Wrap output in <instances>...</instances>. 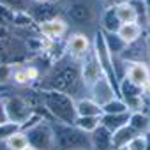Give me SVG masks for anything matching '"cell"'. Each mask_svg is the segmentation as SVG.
<instances>
[{"label":"cell","mask_w":150,"mask_h":150,"mask_svg":"<svg viewBox=\"0 0 150 150\" xmlns=\"http://www.w3.org/2000/svg\"><path fill=\"white\" fill-rule=\"evenodd\" d=\"M148 132H150V131H148Z\"/></svg>","instance_id":"42"},{"label":"cell","mask_w":150,"mask_h":150,"mask_svg":"<svg viewBox=\"0 0 150 150\" xmlns=\"http://www.w3.org/2000/svg\"><path fill=\"white\" fill-rule=\"evenodd\" d=\"M145 11H146V25H150V0H143Z\"/></svg>","instance_id":"34"},{"label":"cell","mask_w":150,"mask_h":150,"mask_svg":"<svg viewBox=\"0 0 150 150\" xmlns=\"http://www.w3.org/2000/svg\"><path fill=\"white\" fill-rule=\"evenodd\" d=\"M120 150H127V148H120Z\"/></svg>","instance_id":"40"},{"label":"cell","mask_w":150,"mask_h":150,"mask_svg":"<svg viewBox=\"0 0 150 150\" xmlns=\"http://www.w3.org/2000/svg\"><path fill=\"white\" fill-rule=\"evenodd\" d=\"M125 74L124 78H127L131 83L141 87L145 92L150 90V69L146 62H129L125 64Z\"/></svg>","instance_id":"10"},{"label":"cell","mask_w":150,"mask_h":150,"mask_svg":"<svg viewBox=\"0 0 150 150\" xmlns=\"http://www.w3.org/2000/svg\"><path fill=\"white\" fill-rule=\"evenodd\" d=\"M115 13H117V18H118V21L122 25L124 23H138V14H136L134 7L129 4V0L124 2V4H120V6H117Z\"/></svg>","instance_id":"23"},{"label":"cell","mask_w":150,"mask_h":150,"mask_svg":"<svg viewBox=\"0 0 150 150\" xmlns=\"http://www.w3.org/2000/svg\"><path fill=\"white\" fill-rule=\"evenodd\" d=\"M27 13L32 16V20H34L37 25H39V23H44V21H48V20H51V18H55V16H58V11H57V4H55V2L37 4V6H34V7H28Z\"/></svg>","instance_id":"15"},{"label":"cell","mask_w":150,"mask_h":150,"mask_svg":"<svg viewBox=\"0 0 150 150\" xmlns=\"http://www.w3.org/2000/svg\"><path fill=\"white\" fill-rule=\"evenodd\" d=\"M103 113H125V111H129L127 110V106H125V103L120 99V97H117V99H113V101H110L108 104H104L103 108Z\"/></svg>","instance_id":"28"},{"label":"cell","mask_w":150,"mask_h":150,"mask_svg":"<svg viewBox=\"0 0 150 150\" xmlns=\"http://www.w3.org/2000/svg\"><path fill=\"white\" fill-rule=\"evenodd\" d=\"M76 113L78 117H101L103 110L90 97H81V99H76Z\"/></svg>","instance_id":"21"},{"label":"cell","mask_w":150,"mask_h":150,"mask_svg":"<svg viewBox=\"0 0 150 150\" xmlns=\"http://www.w3.org/2000/svg\"><path fill=\"white\" fill-rule=\"evenodd\" d=\"M125 148H127V150H145V134H139V136L132 138V139L127 143Z\"/></svg>","instance_id":"31"},{"label":"cell","mask_w":150,"mask_h":150,"mask_svg":"<svg viewBox=\"0 0 150 150\" xmlns=\"http://www.w3.org/2000/svg\"><path fill=\"white\" fill-rule=\"evenodd\" d=\"M28 145L35 150H55V134L51 127V120H37L35 124L23 129Z\"/></svg>","instance_id":"5"},{"label":"cell","mask_w":150,"mask_h":150,"mask_svg":"<svg viewBox=\"0 0 150 150\" xmlns=\"http://www.w3.org/2000/svg\"><path fill=\"white\" fill-rule=\"evenodd\" d=\"M23 150H35V148H34V146H30V145H28V146H25V148H23Z\"/></svg>","instance_id":"38"},{"label":"cell","mask_w":150,"mask_h":150,"mask_svg":"<svg viewBox=\"0 0 150 150\" xmlns=\"http://www.w3.org/2000/svg\"><path fill=\"white\" fill-rule=\"evenodd\" d=\"M67 18L74 25H87L94 18V11L88 4L81 2V0H74L67 6Z\"/></svg>","instance_id":"12"},{"label":"cell","mask_w":150,"mask_h":150,"mask_svg":"<svg viewBox=\"0 0 150 150\" xmlns=\"http://www.w3.org/2000/svg\"><path fill=\"white\" fill-rule=\"evenodd\" d=\"M55 134V150H88L90 136L76 125L51 122Z\"/></svg>","instance_id":"3"},{"label":"cell","mask_w":150,"mask_h":150,"mask_svg":"<svg viewBox=\"0 0 150 150\" xmlns=\"http://www.w3.org/2000/svg\"><path fill=\"white\" fill-rule=\"evenodd\" d=\"M145 150H150V132L145 134Z\"/></svg>","instance_id":"36"},{"label":"cell","mask_w":150,"mask_h":150,"mask_svg":"<svg viewBox=\"0 0 150 150\" xmlns=\"http://www.w3.org/2000/svg\"><path fill=\"white\" fill-rule=\"evenodd\" d=\"M4 122H9V120H7V113H6L4 103H2V99H0V124H4Z\"/></svg>","instance_id":"33"},{"label":"cell","mask_w":150,"mask_h":150,"mask_svg":"<svg viewBox=\"0 0 150 150\" xmlns=\"http://www.w3.org/2000/svg\"><path fill=\"white\" fill-rule=\"evenodd\" d=\"M51 2H55V4H57V2H60V0H51Z\"/></svg>","instance_id":"39"},{"label":"cell","mask_w":150,"mask_h":150,"mask_svg":"<svg viewBox=\"0 0 150 150\" xmlns=\"http://www.w3.org/2000/svg\"><path fill=\"white\" fill-rule=\"evenodd\" d=\"M88 90H90V99H92L96 104H99L101 108H103L104 104H108L110 101H113V99L118 97L117 87H115L106 76H101L94 85L88 87Z\"/></svg>","instance_id":"8"},{"label":"cell","mask_w":150,"mask_h":150,"mask_svg":"<svg viewBox=\"0 0 150 150\" xmlns=\"http://www.w3.org/2000/svg\"><path fill=\"white\" fill-rule=\"evenodd\" d=\"M92 51L103 69V74L104 76L117 87L118 90V78H117V74H115V58L113 55L110 53L108 46H106V41H104V32L99 28L96 34H94V39H92Z\"/></svg>","instance_id":"6"},{"label":"cell","mask_w":150,"mask_h":150,"mask_svg":"<svg viewBox=\"0 0 150 150\" xmlns=\"http://www.w3.org/2000/svg\"><path fill=\"white\" fill-rule=\"evenodd\" d=\"M6 146L9 150H23L25 146H28V139H27V136H25L23 131H18L14 136H11L6 141Z\"/></svg>","instance_id":"26"},{"label":"cell","mask_w":150,"mask_h":150,"mask_svg":"<svg viewBox=\"0 0 150 150\" xmlns=\"http://www.w3.org/2000/svg\"><path fill=\"white\" fill-rule=\"evenodd\" d=\"M104 41H106V46L110 50V53L113 55V58L120 57L124 53V50L127 48V44L117 35V34H104Z\"/></svg>","instance_id":"24"},{"label":"cell","mask_w":150,"mask_h":150,"mask_svg":"<svg viewBox=\"0 0 150 150\" xmlns=\"http://www.w3.org/2000/svg\"><path fill=\"white\" fill-rule=\"evenodd\" d=\"M129 115H131V111H125V113H103L101 117H99V122H101V125L104 127V129H108L111 134L115 132V131H118L120 127H124V125H127V122H129Z\"/></svg>","instance_id":"17"},{"label":"cell","mask_w":150,"mask_h":150,"mask_svg":"<svg viewBox=\"0 0 150 150\" xmlns=\"http://www.w3.org/2000/svg\"><path fill=\"white\" fill-rule=\"evenodd\" d=\"M80 74H81V83H83L85 88H88L101 76H104L103 69H101V65H99V62H97V58H96L92 50L80 60Z\"/></svg>","instance_id":"9"},{"label":"cell","mask_w":150,"mask_h":150,"mask_svg":"<svg viewBox=\"0 0 150 150\" xmlns=\"http://www.w3.org/2000/svg\"><path fill=\"white\" fill-rule=\"evenodd\" d=\"M148 28H150V25H148ZM148 35H150V34H148Z\"/></svg>","instance_id":"41"},{"label":"cell","mask_w":150,"mask_h":150,"mask_svg":"<svg viewBox=\"0 0 150 150\" xmlns=\"http://www.w3.org/2000/svg\"><path fill=\"white\" fill-rule=\"evenodd\" d=\"M81 87L83 83L80 74V62H76L71 57L58 58L55 65H51V69L39 81L41 90H57V92L69 94L71 97H74V94H78Z\"/></svg>","instance_id":"1"},{"label":"cell","mask_w":150,"mask_h":150,"mask_svg":"<svg viewBox=\"0 0 150 150\" xmlns=\"http://www.w3.org/2000/svg\"><path fill=\"white\" fill-rule=\"evenodd\" d=\"M74 125L78 129H81L83 132L90 134L101 125V122H99V117H78L76 122H74Z\"/></svg>","instance_id":"25"},{"label":"cell","mask_w":150,"mask_h":150,"mask_svg":"<svg viewBox=\"0 0 150 150\" xmlns=\"http://www.w3.org/2000/svg\"><path fill=\"white\" fill-rule=\"evenodd\" d=\"M124 2H127V0H103V4L106 7H117V6H120Z\"/></svg>","instance_id":"32"},{"label":"cell","mask_w":150,"mask_h":150,"mask_svg":"<svg viewBox=\"0 0 150 150\" xmlns=\"http://www.w3.org/2000/svg\"><path fill=\"white\" fill-rule=\"evenodd\" d=\"M143 34H145V28L139 23H124V25H120V28L117 32V35L127 46L132 44V42H136V41H139L143 37Z\"/></svg>","instance_id":"18"},{"label":"cell","mask_w":150,"mask_h":150,"mask_svg":"<svg viewBox=\"0 0 150 150\" xmlns=\"http://www.w3.org/2000/svg\"><path fill=\"white\" fill-rule=\"evenodd\" d=\"M136 136H139V134H138L131 125H124V127H120L118 131H115V132L111 134L113 148H115V150L125 148V146H127V143H129L132 138H136Z\"/></svg>","instance_id":"19"},{"label":"cell","mask_w":150,"mask_h":150,"mask_svg":"<svg viewBox=\"0 0 150 150\" xmlns=\"http://www.w3.org/2000/svg\"><path fill=\"white\" fill-rule=\"evenodd\" d=\"M18 131H21V127L14 122H4V124H0V141H7L11 136H14Z\"/></svg>","instance_id":"27"},{"label":"cell","mask_w":150,"mask_h":150,"mask_svg":"<svg viewBox=\"0 0 150 150\" xmlns=\"http://www.w3.org/2000/svg\"><path fill=\"white\" fill-rule=\"evenodd\" d=\"M37 28H39L41 35H44L46 39H50V41H57V39H62V37L65 35L69 25H67V21H65L64 18L55 16V18L44 21V23H39Z\"/></svg>","instance_id":"13"},{"label":"cell","mask_w":150,"mask_h":150,"mask_svg":"<svg viewBox=\"0 0 150 150\" xmlns=\"http://www.w3.org/2000/svg\"><path fill=\"white\" fill-rule=\"evenodd\" d=\"M13 69H14V64H0V87L11 83Z\"/></svg>","instance_id":"30"},{"label":"cell","mask_w":150,"mask_h":150,"mask_svg":"<svg viewBox=\"0 0 150 150\" xmlns=\"http://www.w3.org/2000/svg\"><path fill=\"white\" fill-rule=\"evenodd\" d=\"M127 125H131L138 134H146L150 131V118L143 111H131Z\"/></svg>","instance_id":"22"},{"label":"cell","mask_w":150,"mask_h":150,"mask_svg":"<svg viewBox=\"0 0 150 150\" xmlns=\"http://www.w3.org/2000/svg\"><path fill=\"white\" fill-rule=\"evenodd\" d=\"M39 92H41L44 110L51 120L67 124V125H74V122L78 118L76 99L71 97L69 94L57 92V90H39Z\"/></svg>","instance_id":"2"},{"label":"cell","mask_w":150,"mask_h":150,"mask_svg":"<svg viewBox=\"0 0 150 150\" xmlns=\"http://www.w3.org/2000/svg\"><path fill=\"white\" fill-rule=\"evenodd\" d=\"M30 2H34V4H48L51 0H30Z\"/></svg>","instance_id":"37"},{"label":"cell","mask_w":150,"mask_h":150,"mask_svg":"<svg viewBox=\"0 0 150 150\" xmlns=\"http://www.w3.org/2000/svg\"><path fill=\"white\" fill-rule=\"evenodd\" d=\"M35 80H39V69L35 65H25V64H14L11 83L18 87H28Z\"/></svg>","instance_id":"14"},{"label":"cell","mask_w":150,"mask_h":150,"mask_svg":"<svg viewBox=\"0 0 150 150\" xmlns=\"http://www.w3.org/2000/svg\"><path fill=\"white\" fill-rule=\"evenodd\" d=\"M120 21L117 18V13H115V7H106L104 13L101 14V30L104 34H117L118 28H120Z\"/></svg>","instance_id":"20"},{"label":"cell","mask_w":150,"mask_h":150,"mask_svg":"<svg viewBox=\"0 0 150 150\" xmlns=\"http://www.w3.org/2000/svg\"><path fill=\"white\" fill-rule=\"evenodd\" d=\"M143 96L145 90L134 83H131L127 78H122L118 81V97L125 103L129 111H141L143 110Z\"/></svg>","instance_id":"7"},{"label":"cell","mask_w":150,"mask_h":150,"mask_svg":"<svg viewBox=\"0 0 150 150\" xmlns=\"http://www.w3.org/2000/svg\"><path fill=\"white\" fill-rule=\"evenodd\" d=\"M145 48H146V57H148V60H150V35L145 37Z\"/></svg>","instance_id":"35"},{"label":"cell","mask_w":150,"mask_h":150,"mask_svg":"<svg viewBox=\"0 0 150 150\" xmlns=\"http://www.w3.org/2000/svg\"><path fill=\"white\" fill-rule=\"evenodd\" d=\"M0 99H2V103H4V108H6V113H7V120L18 124L21 129L28 124V120L34 115H37L34 111V106H32V103L28 101L27 96L11 94V96L0 97Z\"/></svg>","instance_id":"4"},{"label":"cell","mask_w":150,"mask_h":150,"mask_svg":"<svg viewBox=\"0 0 150 150\" xmlns=\"http://www.w3.org/2000/svg\"><path fill=\"white\" fill-rule=\"evenodd\" d=\"M88 136H90V148L92 150H115L113 143H111V132L108 129H104L103 125H99Z\"/></svg>","instance_id":"16"},{"label":"cell","mask_w":150,"mask_h":150,"mask_svg":"<svg viewBox=\"0 0 150 150\" xmlns=\"http://www.w3.org/2000/svg\"><path fill=\"white\" fill-rule=\"evenodd\" d=\"M0 4H4L14 13H23V11H28L30 0H0Z\"/></svg>","instance_id":"29"},{"label":"cell","mask_w":150,"mask_h":150,"mask_svg":"<svg viewBox=\"0 0 150 150\" xmlns=\"http://www.w3.org/2000/svg\"><path fill=\"white\" fill-rule=\"evenodd\" d=\"M90 50H92V41L88 39L87 34H81V32L72 34V35L67 39V44H65L67 57L74 58L76 62H80Z\"/></svg>","instance_id":"11"}]
</instances>
